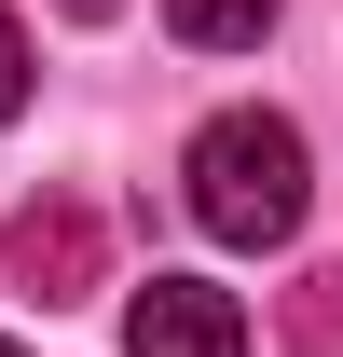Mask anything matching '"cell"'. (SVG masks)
<instances>
[{"label": "cell", "instance_id": "obj_1", "mask_svg": "<svg viewBox=\"0 0 343 357\" xmlns=\"http://www.w3.org/2000/svg\"><path fill=\"white\" fill-rule=\"evenodd\" d=\"M178 178H192V220H206L220 248H289V234H302V192H316L289 110H220V124L178 151Z\"/></svg>", "mask_w": 343, "mask_h": 357}, {"label": "cell", "instance_id": "obj_2", "mask_svg": "<svg viewBox=\"0 0 343 357\" xmlns=\"http://www.w3.org/2000/svg\"><path fill=\"white\" fill-rule=\"evenodd\" d=\"M124 357H247V316H234V289H206V275H151L124 303Z\"/></svg>", "mask_w": 343, "mask_h": 357}, {"label": "cell", "instance_id": "obj_3", "mask_svg": "<svg viewBox=\"0 0 343 357\" xmlns=\"http://www.w3.org/2000/svg\"><path fill=\"white\" fill-rule=\"evenodd\" d=\"M0 261H14V289H28V303H83V289H96V206H69V192L14 206Z\"/></svg>", "mask_w": 343, "mask_h": 357}, {"label": "cell", "instance_id": "obj_4", "mask_svg": "<svg viewBox=\"0 0 343 357\" xmlns=\"http://www.w3.org/2000/svg\"><path fill=\"white\" fill-rule=\"evenodd\" d=\"M165 28H178V42H206V55H247L261 28H275V0H165Z\"/></svg>", "mask_w": 343, "mask_h": 357}, {"label": "cell", "instance_id": "obj_5", "mask_svg": "<svg viewBox=\"0 0 343 357\" xmlns=\"http://www.w3.org/2000/svg\"><path fill=\"white\" fill-rule=\"evenodd\" d=\"M289 344H302V357L343 344V275H302V289H289Z\"/></svg>", "mask_w": 343, "mask_h": 357}, {"label": "cell", "instance_id": "obj_6", "mask_svg": "<svg viewBox=\"0 0 343 357\" xmlns=\"http://www.w3.org/2000/svg\"><path fill=\"white\" fill-rule=\"evenodd\" d=\"M14 110H28V28L0 14V124H14Z\"/></svg>", "mask_w": 343, "mask_h": 357}, {"label": "cell", "instance_id": "obj_7", "mask_svg": "<svg viewBox=\"0 0 343 357\" xmlns=\"http://www.w3.org/2000/svg\"><path fill=\"white\" fill-rule=\"evenodd\" d=\"M55 14H124V0H55Z\"/></svg>", "mask_w": 343, "mask_h": 357}, {"label": "cell", "instance_id": "obj_8", "mask_svg": "<svg viewBox=\"0 0 343 357\" xmlns=\"http://www.w3.org/2000/svg\"><path fill=\"white\" fill-rule=\"evenodd\" d=\"M0 357H28V344H0Z\"/></svg>", "mask_w": 343, "mask_h": 357}]
</instances>
